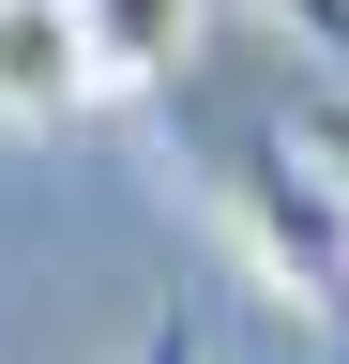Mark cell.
I'll return each instance as SVG.
<instances>
[{
  "label": "cell",
  "instance_id": "1",
  "mask_svg": "<svg viewBox=\"0 0 349 364\" xmlns=\"http://www.w3.org/2000/svg\"><path fill=\"white\" fill-rule=\"evenodd\" d=\"M213 198H228V243H243L258 289L289 318H319V334H349V198H334V167L304 152L289 91L228 122V182H213Z\"/></svg>",
  "mask_w": 349,
  "mask_h": 364
},
{
  "label": "cell",
  "instance_id": "2",
  "mask_svg": "<svg viewBox=\"0 0 349 364\" xmlns=\"http://www.w3.org/2000/svg\"><path fill=\"white\" fill-rule=\"evenodd\" d=\"M92 107H107V76H92L76 0H0V136H61Z\"/></svg>",
  "mask_w": 349,
  "mask_h": 364
},
{
  "label": "cell",
  "instance_id": "3",
  "mask_svg": "<svg viewBox=\"0 0 349 364\" xmlns=\"http://www.w3.org/2000/svg\"><path fill=\"white\" fill-rule=\"evenodd\" d=\"M107 91H183L198 76V0H76Z\"/></svg>",
  "mask_w": 349,
  "mask_h": 364
},
{
  "label": "cell",
  "instance_id": "4",
  "mask_svg": "<svg viewBox=\"0 0 349 364\" xmlns=\"http://www.w3.org/2000/svg\"><path fill=\"white\" fill-rule=\"evenodd\" d=\"M289 122H304V152L334 167V198H349V76H304L289 91Z\"/></svg>",
  "mask_w": 349,
  "mask_h": 364
},
{
  "label": "cell",
  "instance_id": "5",
  "mask_svg": "<svg viewBox=\"0 0 349 364\" xmlns=\"http://www.w3.org/2000/svg\"><path fill=\"white\" fill-rule=\"evenodd\" d=\"M258 16L304 31V61H334V76H349V0H258Z\"/></svg>",
  "mask_w": 349,
  "mask_h": 364
},
{
  "label": "cell",
  "instance_id": "6",
  "mask_svg": "<svg viewBox=\"0 0 349 364\" xmlns=\"http://www.w3.org/2000/svg\"><path fill=\"white\" fill-rule=\"evenodd\" d=\"M137 364H213V334H198L183 304H152V334H137Z\"/></svg>",
  "mask_w": 349,
  "mask_h": 364
}]
</instances>
